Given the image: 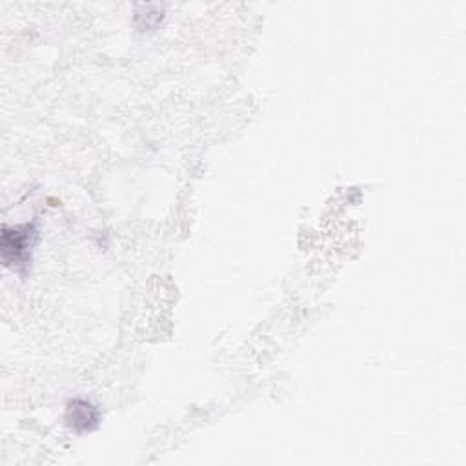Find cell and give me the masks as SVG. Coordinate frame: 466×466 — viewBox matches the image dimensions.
I'll use <instances>...</instances> for the list:
<instances>
[{
    "label": "cell",
    "instance_id": "7a4b0ae2",
    "mask_svg": "<svg viewBox=\"0 0 466 466\" xmlns=\"http://www.w3.org/2000/svg\"><path fill=\"white\" fill-rule=\"evenodd\" d=\"M66 422L78 433L95 430L98 424V410L84 399H75L66 408Z\"/></svg>",
    "mask_w": 466,
    "mask_h": 466
},
{
    "label": "cell",
    "instance_id": "6da1fadb",
    "mask_svg": "<svg viewBox=\"0 0 466 466\" xmlns=\"http://www.w3.org/2000/svg\"><path fill=\"white\" fill-rule=\"evenodd\" d=\"M35 238H36L35 224L4 228L2 238H0V251H2L4 264L13 271L24 273L31 260V249L35 246Z\"/></svg>",
    "mask_w": 466,
    "mask_h": 466
}]
</instances>
